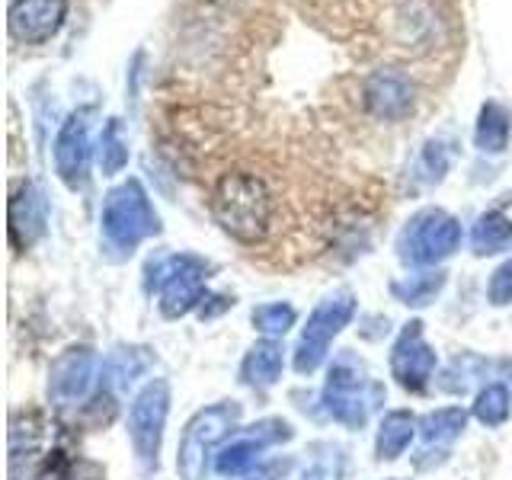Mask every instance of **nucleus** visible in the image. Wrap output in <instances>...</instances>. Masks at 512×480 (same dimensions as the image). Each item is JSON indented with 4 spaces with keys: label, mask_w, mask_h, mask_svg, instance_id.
I'll return each mask as SVG.
<instances>
[{
    "label": "nucleus",
    "mask_w": 512,
    "mask_h": 480,
    "mask_svg": "<svg viewBox=\"0 0 512 480\" xmlns=\"http://www.w3.org/2000/svg\"><path fill=\"white\" fill-rule=\"evenodd\" d=\"M381 397V384L368 378L365 365L352 352H340L333 359L324 384V407L336 423L346 429H362L368 423V413L381 404Z\"/></svg>",
    "instance_id": "nucleus-1"
},
{
    "label": "nucleus",
    "mask_w": 512,
    "mask_h": 480,
    "mask_svg": "<svg viewBox=\"0 0 512 480\" xmlns=\"http://www.w3.org/2000/svg\"><path fill=\"white\" fill-rule=\"evenodd\" d=\"M160 231V218L138 180L116 186L103 202V237L112 250L132 253L141 240Z\"/></svg>",
    "instance_id": "nucleus-2"
},
{
    "label": "nucleus",
    "mask_w": 512,
    "mask_h": 480,
    "mask_svg": "<svg viewBox=\"0 0 512 480\" xmlns=\"http://www.w3.org/2000/svg\"><path fill=\"white\" fill-rule=\"evenodd\" d=\"M170 413V384L167 378H151L135 394L128 407V439H132L135 461L144 474H154L160 464V442Z\"/></svg>",
    "instance_id": "nucleus-3"
},
{
    "label": "nucleus",
    "mask_w": 512,
    "mask_h": 480,
    "mask_svg": "<svg viewBox=\"0 0 512 480\" xmlns=\"http://www.w3.org/2000/svg\"><path fill=\"white\" fill-rule=\"evenodd\" d=\"M461 247V224L442 208L416 212L397 234V256L407 266H436Z\"/></svg>",
    "instance_id": "nucleus-4"
},
{
    "label": "nucleus",
    "mask_w": 512,
    "mask_h": 480,
    "mask_svg": "<svg viewBox=\"0 0 512 480\" xmlns=\"http://www.w3.org/2000/svg\"><path fill=\"white\" fill-rule=\"evenodd\" d=\"M352 314H356V295H352L349 288H340V292L327 295L317 304L298 336V346H295L292 365L298 375H314L317 368L324 365L330 343L340 336V330L349 324Z\"/></svg>",
    "instance_id": "nucleus-5"
},
{
    "label": "nucleus",
    "mask_w": 512,
    "mask_h": 480,
    "mask_svg": "<svg viewBox=\"0 0 512 480\" xmlns=\"http://www.w3.org/2000/svg\"><path fill=\"white\" fill-rule=\"evenodd\" d=\"M240 420V404L237 400H221L199 410L183 429L180 448H176V471L183 480H202L205 464H208V448L221 442Z\"/></svg>",
    "instance_id": "nucleus-6"
},
{
    "label": "nucleus",
    "mask_w": 512,
    "mask_h": 480,
    "mask_svg": "<svg viewBox=\"0 0 512 480\" xmlns=\"http://www.w3.org/2000/svg\"><path fill=\"white\" fill-rule=\"evenodd\" d=\"M148 272H157L154 285L160 288V314L176 320L189 314L192 308H199V301L205 298V272L208 266L199 256H167V260L154 263Z\"/></svg>",
    "instance_id": "nucleus-7"
},
{
    "label": "nucleus",
    "mask_w": 512,
    "mask_h": 480,
    "mask_svg": "<svg viewBox=\"0 0 512 480\" xmlns=\"http://www.w3.org/2000/svg\"><path fill=\"white\" fill-rule=\"evenodd\" d=\"M359 103L372 119L404 122L416 103V84L407 71L381 68L359 80Z\"/></svg>",
    "instance_id": "nucleus-8"
},
{
    "label": "nucleus",
    "mask_w": 512,
    "mask_h": 480,
    "mask_svg": "<svg viewBox=\"0 0 512 480\" xmlns=\"http://www.w3.org/2000/svg\"><path fill=\"white\" fill-rule=\"evenodd\" d=\"M436 349L423 340V324L410 320L391 349V375L410 394H423L436 372Z\"/></svg>",
    "instance_id": "nucleus-9"
},
{
    "label": "nucleus",
    "mask_w": 512,
    "mask_h": 480,
    "mask_svg": "<svg viewBox=\"0 0 512 480\" xmlns=\"http://www.w3.org/2000/svg\"><path fill=\"white\" fill-rule=\"evenodd\" d=\"M295 436V429L288 426L285 420H276V416H269V420H260L256 426H250V432L244 439H234L231 445H224L218 458H215V471L221 477H240L247 474L256 461H260V452L266 445H276V442H288Z\"/></svg>",
    "instance_id": "nucleus-10"
},
{
    "label": "nucleus",
    "mask_w": 512,
    "mask_h": 480,
    "mask_svg": "<svg viewBox=\"0 0 512 480\" xmlns=\"http://www.w3.org/2000/svg\"><path fill=\"white\" fill-rule=\"evenodd\" d=\"M68 20V0H13L7 29L23 45H45Z\"/></svg>",
    "instance_id": "nucleus-11"
},
{
    "label": "nucleus",
    "mask_w": 512,
    "mask_h": 480,
    "mask_svg": "<svg viewBox=\"0 0 512 480\" xmlns=\"http://www.w3.org/2000/svg\"><path fill=\"white\" fill-rule=\"evenodd\" d=\"M96 352L90 346H68L48 372V400L55 407H74L90 391Z\"/></svg>",
    "instance_id": "nucleus-12"
},
{
    "label": "nucleus",
    "mask_w": 512,
    "mask_h": 480,
    "mask_svg": "<svg viewBox=\"0 0 512 480\" xmlns=\"http://www.w3.org/2000/svg\"><path fill=\"white\" fill-rule=\"evenodd\" d=\"M87 164H90V135H87V119L84 112L61 125L55 138V170L68 189H80L87 183Z\"/></svg>",
    "instance_id": "nucleus-13"
},
{
    "label": "nucleus",
    "mask_w": 512,
    "mask_h": 480,
    "mask_svg": "<svg viewBox=\"0 0 512 480\" xmlns=\"http://www.w3.org/2000/svg\"><path fill=\"white\" fill-rule=\"evenodd\" d=\"M45 231V196L32 180H16L10 189V244L32 247Z\"/></svg>",
    "instance_id": "nucleus-14"
},
{
    "label": "nucleus",
    "mask_w": 512,
    "mask_h": 480,
    "mask_svg": "<svg viewBox=\"0 0 512 480\" xmlns=\"http://www.w3.org/2000/svg\"><path fill=\"white\" fill-rule=\"evenodd\" d=\"M282 368H285V349L279 340H269L266 336V340L250 346L244 365H240V378H244V384H250V388L266 391L282 378Z\"/></svg>",
    "instance_id": "nucleus-15"
},
{
    "label": "nucleus",
    "mask_w": 512,
    "mask_h": 480,
    "mask_svg": "<svg viewBox=\"0 0 512 480\" xmlns=\"http://www.w3.org/2000/svg\"><path fill=\"white\" fill-rule=\"evenodd\" d=\"M416 429H420V423H416V416L410 410H391L378 429V442H375L378 461H397L413 442Z\"/></svg>",
    "instance_id": "nucleus-16"
},
{
    "label": "nucleus",
    "mask_w": 512,
    "mask_h": 480,
    "mask_svg": "<svg viewBox=\"0 0 512 480\" xmlns=\"http://www.w3.org/2000/svg\"><path fill=\"white\" fill-rule=\"evenodd\" d=\"M512 247V218L503 212H487L480 215L474 231H471V250L474 256H493Z\"/></svg>",
    "instance_id": "nucleus-17"
},
{
    "label": "nucleus",
    "mask_w": 512,
    "mask_h": 480,
    "mask_svg": "<svg viewBox=\"0 0 512 480\" xmlns=\"http://www.w3.org/2000/svg\"><path fill=\"white\" fill-rule=\"evenodd\" d=\"M445 285V272H416L400 282H391V295L407 304V308H426V304L436 301V295Z\"/></svg>",
    "instance_id": "nucleus-18"
},
{
    "label": "nucleus",
    "mask_w": 512,
    "mask_h": 480,
    "mask_svg": "<svg viewBox=\"0 0 512 480\" xmlns=\"http://www.w3.org/2000/svg\"><path fill=\"white\" fill-rule=\"evenodd\" d=\"M509 112L500 103H487L480 109V119H477V132L474 141L480 151H490V154H500L506 144H509Z\"/></svg>",
    "instance_id": "nucleus-19"
},
{
    "label": "nucleus",
    "mask_w": 512,
    "mask_h": 480,
    "mask_svg": "<svg viewBox=\"0 0 512 480\" xmlns=\"http://www.w3.org/2000/svg\"><path fill=\"white\" fill-rule=\"evenodd\" d=\"M464 426H468V413L461 407H439L420 420V436L429 445H442V442H455L464 432Z\"/></svg>",
    "instance_id": "nucleus-20"
},
{
    "label": "nucleus",
    "mask_w": 512,
    "mask_h": 480,
    "mask_svg": "<svg viewBox=\"0 0 512 480\" xmlns=\"http://www.w3.org/2000/svg\"><path fill=\"white\" fill-rule=\"evenodd\" d=\"M509 413H512V394H509L506 384H500V381L487 384V388L480 391L477 400H474V416L484 426H490V429L503 426L509 420Z\"/></svg>",
    "instance_id": "nucleus-21"
},
{
    "label": "nucleus",
    "mask_w": 512,
    "mask_h": 480,
    "mask_svg": "<svg viewBox=\"0 0 512 480\" xmlns=\"http://www.w3.org/2000/svg\"><path fill=\"white\" fill-rule=\"evenodd\" d=\"M295 320H298V311L285 301H269V304H260V308H253V327L266 333L269 340L285 336L295 327Z\"/></svg>",
    "instance_id": "nucleus-22"
},
{
    "label": "nucleus",
    "mask_w": 512,
    "mask_h": 480,
    "mask_svg": "<svg viewBox=\"0 0 512 480\" xmlns=\"http://www.w3.org/2000/svg\"><path fill=\"white\" fill-rule=\"evenodd\" d=\"M125 164H128V148L119 138V119H109L106 132L100 138V167L106 176H112V173H119Z\"/></svg>",
    "instance_id": "nucleus-23"
},
{
    "label": "nucleus",
    "mask_w": 512,
    "mask_h": 480,
    "mask_svg": "<svg viewBox=\"0 0 512 480\" xmlns=\"http://www.w3.org/2000/svg\"><path fill=\"white\" fill-rule=\"evenodd\" d=\"M487 298H490V304H496V308H506V304H512V260H506L490 276Z\"/></svg>",
    "instance_id": "nucleus-24"
},
{
    "label": "nucleus",
    "mask_w": 512,
    "mask_h": 480,
    "mask_svg": "<svg viewBox=\"0 0 512 480\" xmlns=\"http://www.w3.org/2000/svg\"><path fill=\"white\" fill-rule=\"evenodd\" d=\"M340 474H343V458L333 455V458H320L314 468L304 471L301 480H340Z\"/></svg>",
    "instance_id": "nucleus-25"
},
{
    "label": "nucleus",
    "mask_w": 512,
    "mask_h": 480,
    "mask_svg": "<svg viewBox=\"0 0 512 480\" xmlns=\"http://www.w3.org/2000/svg\"><path fill=\"white\" fill-rule=\"evenodd\" d=\"M228 308H234V298H224V295H208V292H205V298L199 301V317H202V320H212V317L224 314Z\"/></svg>",
    "instance_id": "nucleus-26"
},
{
    "label": "nucleus",
    "mask_w": 512,
    "mask_h": 480,
    "mask_svg": "<svg viewBox=\"0 0 512 480\" xmlns=\"http://www.w3.org/2000/svg\"><path fill=\"white\" fill-rule=\"evenodd\" d=\"M253 480H272V477H253Z\"/></svg>",
    "instance_id": "nucleus-27"
}]
</instances>
